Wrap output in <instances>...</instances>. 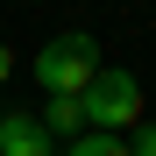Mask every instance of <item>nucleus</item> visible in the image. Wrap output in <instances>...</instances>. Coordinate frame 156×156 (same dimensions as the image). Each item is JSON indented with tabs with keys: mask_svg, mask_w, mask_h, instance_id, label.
Instances as JSON below:
<instances>
[{
	"mask_svg": "<svg viewBox=\"0 0 156 156\" xmlns=\"http://www.w3.org/2000/svg\"><path fill=\"white\" fill-rule=\"evenodd\" d=\"M107 71L99 64V43L85 36V29H71V36H50L43 50H36V85L50 92V99H85V85Z\"/></svg>",
	"mask_w": 156,
	"mask_h": 156,
	"instance_id": "1",
	"label": "nucleus"
},
{
	"mask_svg": "<svg viewBox=\"0 0 156 156\" xmlns=\"http://www.w3.org/2000/svg\"><path fill=\"white\" fill-rule=\"evenodd\" d=\"M85 128L92 135H121V128H142V85H135V71H99L92 85H85Z\"/></svg>",
	"mask_w": 156,
	"mask_h": 156,
	"instance_id": "2",
	"label": "nucleus"
},
{
	"mask_svg": "<svg viewBox=\"0 0 156 156\" xmlns=\"http://www.w3.org/2000/svg\"><path fill=\"white\" fill-rule=\"evenodd\" d=\"M0 156H50V128L36 114H0Z\"/></svg>",
	"mask_w": 156,
	"mask_h": 156,
	"instance_id": "3",
	"label": "nucleus"
},
{
	"mask_svg": "<svg viewBox=\"0 0 156 156\" xmlns=\"http://www.w3.org/2000/svg\"><path fill=\"white\" fill-rule=\"evenodd\" d=\"M36 121L50 128V135H71V142L85 135V107H78V99H50V107H43Z\"/></svg>",
	"mask_w": 156,
	"mask_h": 156,
	"instance_id": "4",
	"label": "nucleus"
},
{
	"mask_svg": "<svg viewBox=\"0 0 156 156\" xmlns=\"http://www.w3.org/2000/svg\"><path fill=\"white\" fill-rule=\"evenodd\" d=\"M64 156H135V149H128L121 135H92V128H85V135H78V142H71Z\"/></svg>",
	"mask_w": 156,
	"mask_h": 156,
	"instance_id": "5",
	"label": "nucleus"
},
{
	"mask_svg": "<svg viewBox=\"0 0 156 156\" xmlns=\"http://www.w3.org/2000/svg\"><path fill=\"white\" fill-rule=\"evenodd\" d=\"M128 149H135V156H156V121H142V128H135V142H128Z\"/></svg>",
	"mask_w": 156,
	"mask_h": 156,
	"instance_id": "6",
	"label": "nucleus"
},
{
	"mask_svg": "<svg viewBox=\"0 0 156 156\" xmlns=\"http://www.w3.org/2000/svg\"><path fill=\"white\" fill-rule=\"evenodd\" d=\"M7 78H14V50L0 43V85H7Z\"/></svg>",
	"mask_w": 156,
	"mask_h": 156,
	"instance_id": "7",
	"label": "nucleus"
}]
</instances>
